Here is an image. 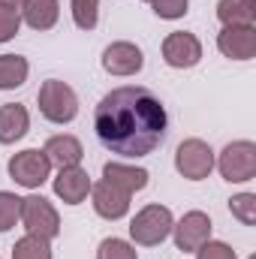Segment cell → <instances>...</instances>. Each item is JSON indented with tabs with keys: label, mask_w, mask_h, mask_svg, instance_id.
I'll use <instances>...</instances> for the list:
<instances>
[{
	"label": "cell",
	"mask_w": 256,
	"mask_h": 259,
	"mask_svg": "<svg viewBox=\"0 0 256 259\" xmlns=\"http://www.w3.org/2000/svg\"><path fill=\"white\" fill-rule=\"evenodd\" d=\"M169 127L166 106L151 88L124 84L109 91L94 109V133L100 145L121 157H148L154 154Z\"/></svg>",
	"instance_id": "cell-1"
},
{
	"label": "cell",
	"mask_w": 256,
	"mask_h": 259,
	"mask_svg": "<svg viewBox=\"0 0 256 259\" xmlns=\"http://www.w3.org/2000/svg\"><path fill=\"white\" fill-rule=\"evenodd\" d=\"M172 226H175V220L166 205H145L130 223V238L142 247H154L172 235Z\"/></svg>",
	"instance_id": "cell-2"
},
{
	"label": "cell",
	"mask_w": 256,
	"mask_h": 259,
	"mask_svg": "<svg viewBox=\"0 0 256 259\" xmlns=\"http://www.w3.org/2000/svg\"><path fill=\"white\" fill-rule=\"evenodd\" d=\"M36 100H39L42 118L52 121V124H69L78 115V97H75V91L66 81H58V78L42 81Z\"/></svg>",
	"instance_id": "cell-3"
},
{
	"label": "cell",
	"mask_w": 256,
	"mask_h": 259,
	"mask_svg": "<svg viewBox=\"0 0 256 259\" xmlns=\"http://www.w3.org/2000/svg\"><path fill=\"white\" fill-rule=\"evenodd\" d=\"M217 169L229 184H244L256 178V145L241 139V142H229L220 157H217Z\"/></svg>",
	"instance_id": "cell-4"
},
{
	"label": "cell",
	"mask_w": 256,
	"mask_h": 259,
	"mask_svg": "<svg viewBox=\"0 0 256 259\" xmlns=\"http://www.w3.org/2000/svg\"><path fill=\"white\" fill-rule=\"evenodd\" d=\"M18 220L24 223V229H27L30 235L49 238V241L61 232V214H58V208H55L49 199H42V196H27V199H21V217H18Z\"/></svg>",
	"instance_id": "cell-5"
},
{
	"label": "cell",
	"mask_w": 256,
	"mask_h": 259,
	"mask_svg": "<svg viewBox=\"0 0 256 259\" xmlns=\"http://www.w3.org/2000/svg\"><path fill=\"white\" fill-rule=\"evenodd\" d=\"M9 178L27 190H36L49 181V172H52V163L46 157V151H36V148H27L21 154H12L9 160Z\"/></svg>",
	"instance_id": "cell-6"
},
{
	"label": "cell",
	"mask_w": 256,
	"mask_h": 259,
	"mask_svg": "<svg viewBox=\"0 0 256 259\" xmlns=\"http://www.w3.org/2000/svg\"><path fill=\"white\" fill-rule=\"evenodd\" d=\"M175 169L187 178V181H202L211 175L214 169V151L208 142L202 139H187L178 145L175 151Z\"/></svg>",
	"instance_id": "cell-7"
},
{
	"label": "cell",
	"mask_w": 256,
	"mask_h": 259,
	"mask_svg": "<svg viewBox=\"0 0 256 259\" xmlns=\"http://www.w3.org/2000/svg\"><path fill=\"white\" fill-rule=\"evenodd\" d=\"M175 247L184 253H196L205 241H211V220L205 211H187L175 226Z\"/></svg>",
	"instance_id": "cell-8"
},
{
	"label": "cell",
	"mask_w": 256,
	"mask_h": 259,
	"mask_svg": "<svg viewBox=\"0 0 256 259\" xmlns=\"http://www.w3.org/2000/svg\"><path fill=\"white\" fill-rule=\"evenodd\" d=\"M163 61L175 69H190L202 61V42L187 30H175L163 39Z\"/></svg>",
	"instance_id": "cell-9"
},
{
	"label": "cell",
	"mask_w": 256,
	"mask_h": 259,
	"mask_svg": "<svg viewBox=\"0 0 256 259\" xmlns=\"http://www.w3.org/2000/svg\"><path fill=\"white\" fill-rule=\"evenodd\" d=\"M142 66H145V55L133 42L121 39V42L106 46V52H103V69L112 75H136Z\"/></svg>",
	"instance_id": "cell-10"
},
{
	"label": "cell",
	"mask_w": 256,
	"mask_h": 259,
	"mask_svg": "<svg viewBox=\"0 0 256 259\" xmlns=\"http://www.w3.org/2000/svg\"><path fill=\"white\" fill-rule=\"evenodd\" d=\"M217 49L232 58V61H250L256 55V27L244 24V27H223L217 33Z\"/></svg>",
	"instance_id": "cell-11"
},
{
	"label": "cell",
	"mask_w": 256,
	"mask_h": 259,
	"mask_svg": "<svg viewBox=\"0 0 256 259\" xmlns=\"http://www.w3.org/2000/svg\"><path fill=\"white\" fill-rule=\"evenodd\" d=\"M91 196H94V211L106 220H121L130 211V193L109 181H97L91 187Z\"/></svg>",
	"instance_id": "cell-12"
},
{
	"label": "cell",
	"mask_w": 256,
	"mask_h": 259,
	"mask_svg": "<svg viewBox=\"0 0 256 259\" xmlns=\"http://www.w3.org/2000/svg\"><path fill=\"white\" fill-rule=\"evenodd\" d=\"M91 175L81 169V166H69V169H61L58 178H55V193L58 199H64L66 205H81L88 193H91Z\"/></svg>",
	"instance_id": "cell-13"
},
{
	"label": "cell",
	"mask_w": 256,
	"mask_h": 259,
	"mask_svg": "<svg viewBox=\"0 0 256 259\" xmlns=\"http://www.w3.org/2000/svg\"><path fill=\"white\" fill-rule=\"evenodd\" d=\"M46 157H49V163L52 166H58V169H69V166H78L81 163V157H84V148H81V142L75 139V136H52L49 142H46Z\"/></svg>",
	"instance_id": "cell-14"
},
{
	"label": "cell",
	"mask_w": 256,
	"mask_h": 259,
	"mask_svg": "<svg viewBox=\"0 0 256 259\" xmlns=\"http://www.w3.org/2000/svg\"><path fill=\"white\" fill-rule=\"evenodd\" d=\"M30 130V115L24 106L18 103H6L0 106V145H15L18 139H24Z\"/></svg>",
	"instance_id": "cell-15"
},
{
	"label": "cell",
	"mask_w": 256,
	"mask_h": 259,
	"mask_svg": "<svg viewBox=\"0 0 256 259\" xmlns=\"http://www.w3.org/2000/svg\"><path fill=\"white\" fill-rule=\"evenodd\" d=\"M103 181L127 190L130 196L136 190H145L148 187V172L145 169H136V166H124V163H106L103 166Z\"/></svg>",
	"instance_id": "cell-16"
},
{
	"label": "cell",
	"mask_w": 256,
	"mask_h": 259,
	"mask_svg": "<svg viewBox=\"0 0 256 259\" xmlns=\"http://www.w3.org/2000/svg\"><path fill=\"white\" fill-rule=\"evenodd\" d=\"M18 12L33 30H52L58 24L61 6H58V0H24V6Z\"/></svg>",
	"instance_id": "cell-17"
},
{
	"label": "cell",
	"mask_w": 256,
	"mask_h": 259,
	"mask_svg": "<svg viewBox=\"0 0 256 259\" xmlns=\"http://www.w3.org/2000/svg\"><path fill=\"white\" fill-rule=\"evenodd\" d=\"M217 18L223 27H244L256 21V0H220L217 3Z\"/></svg>",
	"instance_id": "cell-18"
},
{
	"label": "cell",
	"mask_w": 256,
	"mask_h": 259,
	"mask_svg": "<svg viewBox=\"0 0 256 259\" xmlns=\"http://www.w3.org/2000/svg\"><path fill=\"white\" fill-rule=\"evenodd\" d=\"M30 64L21 55H0V91H15L27 81Z\"/></svg>",
	"instance_id": "cell-19"
},
{
	"label": "cell",
	"mask_w": 256,
	"mask_h": 259,
	"mask_svg": "<svg viewBox=\"0 0 256 259\" xmlns=\"http://www.w3.org/2000/svg\"><path fill=\"white\" fill-rule=\"evenodd\" d=\"M12 259H52V244L49 238H39V235H24L15 241L12 247Z\"/></svg>",
	"instance_id": "cell-20"
},
{
	"label": "cell",
	"mask_w": 256,
	"mask_h": 259,
	"mask_svg": "<svg viewBox=\"0 0 256 259\" xmlns=\"http://www.w3.org/2000/svg\"><path fill=\"white\" fill-rule=\"evenodd\" d=\"M72 21L81 30H94L100 18V0H72Z\"/></svg>",
	"instance_id": "cell-21"
},
{
	"label": "cell",
	"mask_w": 256,
	"mask_h": 259,
	"mask_svg": "<svg viewBox=\"0 0 256 259\" xmlns=\"http://www.w3.org/2000/svg\"><path fill=\"white\" fill-rule=\"evenodd\" d=\"M18 217H21V196L0 190V232H9Z\"/></svg>",
	"instance_id": "cell-22"
},
{
	"label": "cell",
	"mask_w": 256,
	"mask_h": 259,
	"mask_svg": "<svg viewBox=\"0 0 256 259\" xmlns=\"http://www.w3.org/2000/svg\"><path fill=\"white\" fill-rule=\"evenodd\" d=\"M232 217H238L244 226H256V196L253 193H238L229 199Z\"/></svg>",
	"instance_id": "cell-23"
},
{
	"label": "cell",
	"mask_w": 256,
	"mask_h": 259,
	"mask_svg": "<svg viewBox=\"0 0 256 259\" xmlns=\"http://www.w3.org/2000/svg\"><path fill=\"white\" fill-rule=\"evenodd\" d=\"M97 259H139V253L124 238H106V241H100Z\"/></svg>",
	"instance_id": "cell-24"
},
{
	"label": "cell",
	"mask_w": 256,
	"mask_h": 259,
	"mask_svg": "<svg viewBox=\"0 0 256 259\" xmlns=\"http://www.w3.org/2000/svg\"><path fill=\"white\" fill-rule=\"evenodd\" d=\"M18 27H21V15H18V9H6V6H0V42H9V39L18 33Z\"/></svg>",
	"instance_id": "cell-25"
},
{
	"label": "cell",
	"mask_w": 256,
	"mask_h": 259,
	"mask_svg": "<svg viewBox=\"0 0 256 259\" xmlns=\"http://www.w3.org/2000/svg\"><path fill=\"white\" fill-rule=\"evenodd\" d=\"M154 6V12L160 15V18H181L184 12H187V6H190V0H154L151 3Z\"/></svg>",
	"instance_id": "cell-26"
},
{
	"label": "cell",
	"mask_w": 256,
	"mask_h": 259,
	"mask_svg": "<svg viewBox=\"0 0 256 259\" xmlns=\"http://www.w3.org/2000/svg\"><path fill=\"white\" fill-rule=\"evenodd\" d=\"M196 259H238L235 250L223 241H205L199 250H196Z\"/></svg>",
	"instance_id": "cell-27"
},
{
	"label": "cell",
	"mask_w": 256,
	"mask_h": 259,
	"mask_svg": "<svg viewBox=\"0 0 256 259\" xmlns=\"http://www.w3.org/2000/svg\"><path fill=\"white\" fill-rule=\"evenodd\" d=\"M0 6H6V9H21L24 0H0Z\"/></svg>",
	"instance_id": "cell-28"
},
{
	"label": "cell",
	"mask_w": 256,
	"mask_h": 259,
	"mask_svg": "<svg viewBox=\"0 0 256 259\" xmlns=\"http://www.w3.org/2000/svg\"><path fill=\"white\" fill-rule=\"evenodd\" d=\"M145 3H154V0H145Z\"/></svg>",
	"instance_id": "cell-29"
},
{
	"label": "cell",
	"mask_w": 256,
	"mask_h": 259,
	"mask_svg": "<svg viewBox=\"0 0 256 259\" xmlns=\"http://www.w3.org/2000/svg\"><path fill=\"white\" fill-rule=\"evenodd\" d=\"M250 259H253V256H250Z\"/></svg>",
	"instance_id": "cell-30"
}]
</instances>
